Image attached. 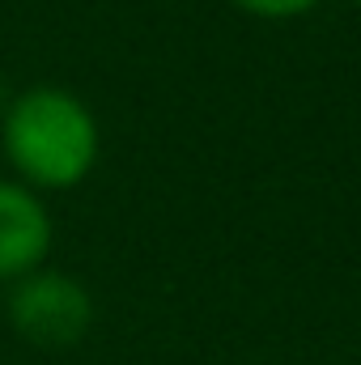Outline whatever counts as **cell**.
<instances>
[{
    "instance_id": "3957f363",
    "label": "cell",
    "mask_w": 361,
    "mask_h": 365,
    "mask_svg": "<svg viewBox=\"0 0 361 365\" xmlns=\"http://www.w3.org/2000/svg\"><path fill=\"white\" fill-rule=\"evenodd\" d=\"M51 251V217L39 195L21 182L0 179V276L21 280L39 272Z\"/></svg>"
},
{
    "instance_id": "5b68a950",
    "label": "cell",
    "mask_w": 361,
    "mask_h": 365,
    "mask_svg": "<svg viewBox=\"0 0 361 365\" xmlns=\"http://www.w3.org/2000/svg\"><path fill=\"white\" fill-rule=\"evenodd\" d=\"M357 4H361V0H357Z\"/></svg>"
},
{
    "instance_id": "6da1fadb",
    "label": "cell",
    "mask_w": 361,
    "mask_h": 365,
    "mask_svg": "<svg viewBox=\"0 0 361 365\" xmlns=\"http://www.w3.org/2000/svg\"><path fill=\"white\" fill-rule=\"evenodd\" d=\"M4 153L34 187H73L98 162V123L68 90L34 86L4 110Z\"/></svg>"
},
{
    "instance_id": "7a4b0ae2",
    "label": "cell",
    "mask_w": 361,
    "mask_h": 365,
    "mask_svg": "<svg viewBox=\"0 0 361 365\" xmlns=\"http://www.w3.org/2000/svg\"><path fill=\"white\" fill-rule=\"evenodd\" d=\"M9 319L13 327L43 349H64L77 344L90 331L93 302L81 280L64 272H30L17 280L9 297Z\"/></svg>"
},
{
    "instance_id": "277c9868",
    "label": "cell",
    "mask_w": 361,
    "mask_h": 365,
    "mask_svg": "<svg viewBox=\"0 0 361 365\" xmlns=\"http://www.w3.org/2000/svg\"><path fill=\"white\" fill-rule=\"evenodd\" d=\"M234 4L255 13V17H298V13L315 9L319 0H234Z\"/></svg>"
}]
</instances>
